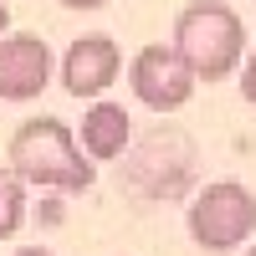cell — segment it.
I'll use <instances>...</instances> for the list:
<instances>
[{"mask_svg": "<svg viewBox=\"0 0 256 256\" xmlns=\"http://www.w3.org/2000/svg\"><path fill=\"white\" fill-rule=\"evenodd\" d=\"M16 256H52V251H41V246H26V251H16Z\"/></svg>", "mask_w": 256, "mask_h": 256, "instance_id": "cell-12", "label": "cell"}, {"mask_svg": "<svg viewBox=\"0 0 256 256\" xmlns=\"http://www.w3.org/2000/svg\"><path fill=\"white\" fill-rule=\"evenodd\" d=\"M56 6H72V10H98V6H108V0H56Z\"/></svg>", "mask_w": 256, "mask_h": 256, "instance_id": "cell-10", "label": "cell"}, {"mask_svg": "<svg viewBox=\"0 0 256 256\" xmlns=\"http://www.w3.org/2000/svg\"><path fill=\"white\" fill-rule=\"evenodd\" d=\"M46 82H52L46 41L31 36V31L0 36V98L6 102H31V98L46 92Z\"/></svg>", "mask_w": 256, "mask_h": 256, "instance_id": "cell-5", "label": "cell"}, {"mask_svg": "<svg viewBox=\"0 0 256 256\" xmlns=\"http://www.w3.org/2000/svg\"><path fill=\"white\" fill-rule=\"evenodd\" d=\"M174 52L195 82H226L246 62V20L220 0H195L174 20Z\"/></svg>", "mask_w": 256, "mask_h": 256, "instance_id": "cell-2", "label": "cell"}, {"mask_svg": "<svg viewBox=\"0 0 256 256\" xmlns=\"http://www.w3.org/2000/svg\"><path fill=\"white\" fill-rule=\"evenodd\" d=\"M0 36H10V10L0 6Z\"/></svg>", "mask_w": 256, "mask_h": 256, "instance_id": "cell-11", "label": "cell"}, {"mask_svg": "<svg viewBox=\"0 0 256 256\" xmlns=\"http://www.w3.org/2000/svg\"><path fill=\"white\" fill-rule=\"evenodd\" d=\"M10 174L36 190L82 195L92 184V159L77 148V134L62 118H26L10 134Z\"/></svg>", "mask_w": 256, "mask_h": 256, "instance_id": "cell-1", "label": "cell"}, {"mask_svg": "<svg viewBox=\"0 0 256 256\" xmlns=\"http://www.w3.org/2000/svg\"><path fill=\"white\" fill-rule=\"evenodd\" d=\"M128 82H134V98L154 113H180L195 92V72L174 46H144L128 67Z\"/></svg>", "mask_w": 256, "mask_h": 256, "instance_id": "cell-4", "label": "cell"}, {"mask_svg": "<svg viewBox=\"0 0 256 256\" xmlns=\"http://www.w3.org/2000/svg\"><path fill=\"white\" fill-rule=\"evenodd\" d=\"M251 230H256V195L236 180L205 184L190 205V241L200 251H216V256L241 251L251 241Z\"/></svg>", "mask_w": 256, "mask_h": 256, "instance_id": "cell-3", "label": "cell"}, {"mask_svg": "<svg viewBox=\"0 0 256 256\" xmlns=\"http://www.w3.org/2000/svg\"><path fill=\"white\" fill-rule=\"evenodd\" d=\"M241 92H246V102L256 108V52L246 56V72H241Z\"/></svg>", "mask_w": 256, "mask_h": 256, "instance_id": "cell-9", "label": "cell"}, {"mask_svg": "<svg viewBox=\"0 0 256 256\" xmlns=\"http://www.w3.org/2000/svg\"><path fill=\"white\" fill-rule=\"evenodd\" d=\"M128 134H134V123H128L123 102H92V108L82 113L77 148H82V154H88L92 164H108V159H123Z\"/></svg>", "mask_w": 256, "mask_h": 256, "instance_id": "cell-7", "label": "cell"}, {"mask_svg": "<svg viewBox=\"0 0 256 256\" xmlns=\"http://www.w3.org/2000/svg\"><path fill=\"white\" fill-rule=\"evenodd\" d=\"M246 256H256V241H251V246H246Z\"/></svg>", "mask_w": 256, "mask_h": 256, "instance_id": "cell-13", "label": "cell"}, {"mask_svg": "<svg viewBox=\"0 0 256 256\" xmlns=\"http://www.w3.org/2000/svg\"><path fill=\"white\" fill-rule=\"evenodd\" d=\"M20 220H26V184H20L10 169H0V241H10Z\"/></svg>", "mask_w": 256, "mask_h": 256, "instance_id": "cell-8", "label": "cell"}, {"mask_svg": "<svg viewBox=\"0 0 256 256\" xmlns=\"http://www.w3.org/2000/svg\"><path fill=\"white\" fill-rule=\"evenodd\" d=\"M123 72V52L113 36H77L62 56V88L72 98H102Z\"/></svg>", "mask_w": 256, "mask_h": 256, "instance_id": "cell-6", "label": "cell"}]
</instances>
